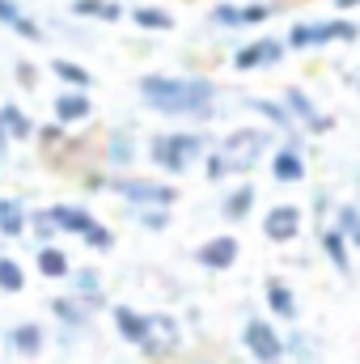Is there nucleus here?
<instances>
[{
  "mask_svg": "<svg viewBox=\"0 0 360 364\" xmlns=\"http://www.w3.org/2000/svg\"><path fill=\"white\" fill-rule=\"evenodd\" d=\"M140 97L162 110V114H208L212 110V97L216 85L203 81V77H162V73H149L140 77Z\"/></svg>",
  "mask_w": 360,
  "mask_h": 364,
  "instance_id": "1",
  "label": "nucleus"
},
{
  "mask_svg": "<svg viewBox=\"0 0 360 364\" xmlns=\"http://www.w3.org/2000/svg\"><path fill=\"white\" fill-rule=\"evenodd\" d=\"M268 144H271L268 132H259V127H238L233 136H225L221 149L208 153V174H212V178L246 174V170H255V166L263 161V149H268Z\"/></svg>",
  "mask_w": 360,
  "mask_h": 364,
  "instance_id": "2",
  "label": "nucleus"
},
{
  "mask_svg": "<svg viewBox=\"0 0 360 364\" xmlns=\"http://www.w3.org/2000/svg\"><path fill=\"white\" fill-rule=\"evenodd\" d=\"M149 157H153L162 170L182 174L191 161H199V157H203V140H199V136H191V132H170V136H157V140L149 144Z\"/></svg>",
  "mask_w": 360,
  "mask_h": 364,
  "instance_id": "3",
  "label": "nucleus"
},
{
  "mask_svg": "<svg viewBox=\"0 0 360 364\" xmlns=\"http://www.w3.org/2000/svg\"><path fill=\"white\" fill-rule=\"evenodd\" d=\"M356 34H360V26L356 21H348V17H331V21H297V26L288 30V47L305 51V47H327V43H335V38L352 43Z\"/></svg>",
  "mask_w": 360,
  "mask_h": 364,
  "instance_id": "4",
  "label": "nucleus"
},
{
  "mask_svg": "<svg viewBox=\"0 0 360 364\" xmlns=\"http://www.w3.org/2000/svg\"><path fill=\"white\" fill-rule=\"evenodd\" d=\"M106 186L119 199L136 203V208H174V199H179V186L153 182V178H115V182H106Z\"/></svg>",
  "mask_w": 360,
  "mask_h": 364,
  "instance_id": "5",
  "label": "nucleus"
},
{
  "mask_svg": "<svg viewBox=\"0 0 360 364\" xmlns=\"http://www.w3.org/2000/svg\"><path fill=\"white\" fill-rule=\"evenodd\" d=\"M242 343H246V352L259 364H275L284 356V339L275 335V326L263 322V318H250V322L242 326Z\"/></svg>",
  "mask_w": 360,
  "mask_h": 364,
  "instance_id": "6",
  "label": "nucleus"
},
{
  "mask_svg": "<svg viewBox=\"0 0 360 364\" xmlns=\"http://www.w3.org/2000/svg\"><path fill=\"white\" fill-rule=\"evenodd\" d=\"M110 318H115V331H119L132 348H140L144 356H153V322H149V314H136L132 305H115Z\"/></svg>",
  "mask_w": 360,
  "mask_h": 364,
  "instance_id": "7",
  "label": "nucleus"
},
{
  "mask_svg": "<svg viewBox=\"0 0 360 364\" xmlns=\"http://www.w3.org/2000/svg\"><path fill=\"white\" fill-rule=\"evenodd\" d=\"M288 51V43H275V38H259V43H246L233 51V68L250 73V68H268V64H280Z\"/></svg>",
  "mask_w": 360,
  "mask_h": 364,
  "instance_id": "8",
  "label": "nucleus"
},
{
  "mask_svg": "<svg viewBox=\"0 0 360 364\" xmlns=\"http://www.w3.org/2000/svg\"><path fill=\"white\" fill-rule=\"evenodd\" d=\"M271 17V9H268V0H250V4H216L212 9V21L216 26H263Z\"/></svg>",
  "mask_w": 360,
  "mask_h": 364,
  "instance_id": "9",
  "label": "nucleus"
},
{
  "mask_svg": "<svg viewBox=\"0 0 360 364\" xmlns=\"http://www.w3.org/2000/svg\"><path fill=\"white\" fill-rule=\"evenodd\" d=\"M238 237H229V233H221V237H208L199 250H195V259L208 267V272H225V267H233L238 263Z\"/></svg>",
  "mask_w": 360,
  "mask_h": 364,
  "instance_id": "10",
  "label": "nucleus"
},
{
  "mask_svg": "<svg viewBox=\"0 0 360 364\" xmlns=\"http://www.w3.org/2000/svg\"><path fill=\"white\" fill-rule=\"evenodd\" d=\"M263 233H268L271 242H292L301 233V208H292V203L271 208L268 216H263Z\"/></svg>",
  "mask_w": 360,
  "mask_h": 364,
  "instance_id": "11",
  "label": "nucleus"
},
{
  "mask_svg": "<svg viewBox=\"0 0 360 364\" xmlns=\"http://www.w3.org/2000/svg\"><path fill=\"white\" fill-rule=\"evenodd\" d=\"M93 114V102H90V90H68L64 85V93L55 97V123H85Z\"/></svg>",
  "mask_w": 360,
  "mask_h": 364,
  "instance_id": "12",
  "label": "nucleus"
},
{
  "mask_svg": "<svg viewBox=\"0 0 360 364\" xmlns=\"http://www.w3.org/2000/svg\"><path fill=\"white\" fill-rule=\"evenodd\" d=\"M271 178L275 182H301L305 178V157L297 153V144H284L271 153Z\"/></svg>",
  "mask_w": 360,
  "mask_h": 364,
  "instance_id": "13",
  "label": "nucleus"
},
{
  "mask_svg": "<svg viewBox=\"0 0 360 364\" xmlns=\"http://www.w3.org/2000/svg\"><path fill=\"white\" fill-rule=\"evenodd\" d=\"M0 26H9L17 38H43V26L34 21V17H26V9L17 4V0H0Z\"/></svg>",
  "mask_w": 360,
  "mask_h": 364,
  "instance_id": "14",
  "label": "nucleus"
},
{
  "mask_svg": "<svg viewBox=\"0 0 360 364\" xmlns=\"http://www.w3.org/2000/svg\"><path fill=\"white\" fill-rule=\"evenodd\" d=\"M47 212H51V220H55L60 233H77V237H81L93 225V212L81 208V203H55V208H47Z\"/></svg>",
  "mask_w": 360,
  "mask_h": 364,
  "instance_id": "15",
  "label": "nucleus"
},
{
  "mask_svg": "<svg viewBox=\"0 0 360 364\" xmlns=\"http://www.w3.org/2000/svg\"><path fill=\"white\" fill-rule=\"evenodd\" d=\"M34 267H38V275H47V279H68V272H73L68 250H60V246H51V242H43V246L34 250Z\"/></svg>",
  "mask_w": 360,
  "mask_h": 364,
  "instance_id": "16",
  "label": "nucleus"
},
{
  "mask_svg": "<svg viewBox=\"0 0 360 364\" xmlns=\"http://www.w3.org/2000/svg\"><path fill=\"white\" fill-rule=\"evenodd\" d=\"M4 339H9V348H13L17 356H38V352H43V326H38V322H17Z\"/></svg>",
  "mask_w": 360,
  "mask_h": 364,
  "instance_id": "17",
  "label": "nucleus"
},
{
  "mask_svg": "<svg viewBox=\"0 0 360 364\" xmlns=\"http://www.w3.org/2000/svg\"><path fill=\"white\" fill-rule=\"evenodd\" d=\"M149 322H153V360H157L179 343V322L170 314H149Z\"/></svg>",
  "mask_w": 360,
  "mask_h": 364,
  "instance_id": "18",
  "label": "nucleus"
},
{
  "mask_svg": "<svg viewBox=\"0 0 360 364\" xmlns=\"http://www.w3.org/2000/svg\"><path fill=\"white\" fill-rule=\"evenodd\" d=\"M0 123H4L9 140H30L34 136V123H30V114L17 102H0Z\"/></svg>",
  "mask_w": 360,
  "mask_h": 364,
  "instance_id": "19",
  "label": "nucleus"
},
{
  "mask_svg": "<svg viewBox=\"0 0 360 364\" xmlns=\"http://www.w3.org/2000/svg\"><path fill=\"white\" fill-rule=\"evenodd\" d=\"M26 216H30L26 203L4 195V199H0V237H21V233H26Z\"/></svg>",
  "mask_w": 360,
  "mask_h": 364,
  "instance_id": "20",
  "label": "nucleus"
},
{
  "mask_svg": "<svg viewBox=\"0 0 360 364\" xmlns=\"http://www.w3.org/2000/svg\"><path fill=\"white\" fill-rule=\"evenodd\" d=\"M51 73H55L68 90H90V85H93L90 68H85V64H77V60H64V55H55V60H51Z\"/></svg>",
  "mask_w": 360,
  "mask_h": 364,
  "instance_id": "21",
  "label": "nucleus"
},
{
  "mask_svg": "<svg viewBox=\"0 0 360 364\" xmlns=\"http://www.w3.org/2000/svg\"><path fill=\"white\" fill-rule=\"evenodd\" d=\"M284 102H288V110H292L301 123H309L314 132H327V127H331V119H322V114H318V106H314L301 90H288V93H284Z\"/></svg>",
  "mask_w": 360,
  "mask_h": 364,
  "instance_id": "22",
  "label": "nucleus"
},
{
  "mask_svg": "<svg viewBox=\"0 0 360 364\" xmlns=\"http://www.w3.org/2000/svg\"><path fill=\"white\" fill-rule=\"evenodd\" d=\"M73 13L85 17V21H119L123 4L119 0H73Z\"/></svg>",
  "mask_w": 360,
  "mask_h": 364,
  "instance_id": "23",
  "label": "nucleus"
},
{
  "mask_svg": "<svg viewBox=\"0 0 360 364\" xmlns=\"http://www.w3.org/2000/svg\"><path fill=\"white\" fill-rule=\"evenodd\" d=\"M263 296H268V305H271V314L275 318H297V296L288 292V284L284 279H268V288H263Z\"/></svg>",
  "mask_w": 360,
  "mask_h": 364,
  "instance_id": "24",
  "label": "nucleus"
},
{
  "mask_svg": "<svg viewBox=\"0 0 360 364\" xmlns=\"http://www.w3.org/2000/svg\"><path fill=\"white\" fill-rule=\"evenodd\" d=\"M250 208H255V186L250 182H238V191H229L225 203H221L225 220H242V216H250Z\"/></svg>",
  "mask_w": 360,
  "mask_h": 364,
  "instance_id": "25",
  "label": "nucleus"
},
{
  "mask_svg": "<svg viewBox=\"0 0 360 364\" xmlns=\"http://www.w3.org/2000/svg\"><path fill=\"white\" fill-rule=\"evenodd\" d=\"M132 21H136L140 30H174V13H166V9H153V4H140V9H132Z\"/></svg>",
  "mask_w": 360,
  "mask_h": 364,
  "instance_id": "26",
  "label": "nucleus"
},
{
  "mask_svg": "<svg viewBox=\"0 0 360 364\" xmlns=\"http://www.w3.org/2000/svg\"><path fill=\"white\" fill-rule=\"evenodd\" d=\"M51 314H55V318H60V322H64V326H73V331H81V326H85V322H90V318H85V309H81V301H77V296H55V301H51Z\"/></svg>",
  "mask_w": 360,
  "mask_h": 364,
  "instance_id": "27",
  "label": "nucleus"
},
{
  "mask_svg": "<svg viewBox=\"0 0 360 364\" xmlns=\"http://www.w3.org/2000/svg\"><path fill=\"white\" fill-rule=\"evenodd\" d=\"M26 288V267L9 255H0V292H21Z\"/></svg>",
  "mask_w": 360,
  "mask_h": 364,
  "instance_id": "28",
  "label": "nucleus"
},
{
  "mask_svg": "<svg viewBox=\"0 0 360 364\" xmlns=\"http://www.w3.org/2000/svg\"><path fill=\"white\" fill-rule=\"evenodd\" d=\"M132 157H136L132 136H127V132H115V136L106 140V161H110V166H127Z\"/></svg>",
  "mask_w": 360,
  "mask_h": 364,
  "instance_id": "29",
  "label": "nucleus"
},
{
  "mask_svg": "<svg viewBox=\"0 0 360 364\" xmlns=\"http://www.w3.org/2000/svg\"><path fill=\"white\" fill-rule=\"evenodd\" d=\"M322 250H327V259H331L339 272H348V237H344L339 229H331V233L322 237Z\"/></svg>",
  "mask_w": 360,
  "mask_h": 364,
  "instance_id": "30",
  "label": "nucleus"
},
{
  "mask_svg": "<svg viewBox=\"0 0 360 364\" xmlns=\"http://www.w3.org/2000/svg\"><path fill=\"white\" fill-rule=\"evenodd\" d=\"M77 284H73V292L81 296V301H90V305H97L102 301V284H97V272H68Z\"/></svg>",
  "mask_w": 360,
  "mask_h": 364,
  "instance_id": "31",
  "label": "nucleus"
},
{
  "mask_svg": "<svg viewBox=\"0 0 360 364\" xmlns=\"http://www.w3.org/2000/svg\"><path fill=\"white\" fill-rule=\"evenodd\" d=\"M26 229H34V237L38 242H51L60 229H55V220H51V212H30L26 216Z\"/></svg>",
  "mask_w": 360,
  "mask_h": 364,
  "instance_id": "32",
  "label": "nucleus"
},
{
  "mask_svg": "<svg viewBox=\"0 0 360 364\" xmlns=\"http://www.w3.org/2000/svg\"><path fill=\"white\" fill-rule=\"evenodd\" d=\"M250 106H255V110H263L280 132H292V119L284 114V106H275V102H268V97H250Z\"/></svg>",
  "mask_w": 360,
  "mask_h": 364,
  "instance_id": "33",
  "label": "nucleus"
},
{
  "mask_svg": "<svg viewBox=\"0 0 360 364\" xmlns=\"http://www.w3.org/2000/svg\"><path fill=\"white\" fill-rule=\"evenodd\" d=\"M81 237L90 242L93 250H110V246H115V233H110L106 225H97V220H93V225L85 229V233H81Z\"/></svg>",
  "mask_w": 360,
  "mask_h": 364,
  "instance_id": "34",
  "label": "nucleus"
},
{
  "mask_svg": "<svg viewBox=\"0 0 360 364\" xmlns=\"http://www.w3.org/2000/svg\"><path fill=\"white\" fill-rule=\"evenodd\" d=\"M144 229H170V208H140V216H136Z\"/></svg>",
  "mask_w": 360,
  "mask_h": 364,
  "instance_id": "35",
  "label": "nucleus"
},
{
  "mask_svg": "<svg viewBox=\"0 0 360 364\" xmlns=\"http://www.w3.org/2000/svg\"><path fill=\"white\" fill-rule=\"evenodd\" d=\"M17 81H21V85H26V90H34V85H38V68H34V64H26V60H21V64H17Z\"/></svg>",
  "mask_w": 360,
  "mask_h": 364,
  "instance_id": "36",
  "label": "nucleus"
},
{
  "mask_svg": "<svg viewBox=\"0 0 360 364\" xmlns=\"http://www.w3.org/2000/svg\"><path fill=\"white\" fill-rule=\"evenodd\" d=\"M360 225V212L356 208H339V233H352Z\"/></svg>",
  "mask_w": 360,
  "mask_h": 364,
  "instance_id": "37",
  "label": "nucleus"
},
{
  "mask_svg": "<svg viewBox=\"0 0 360 364\" xmlns=\"http://www.w3.org/2000/svg\"><path fill=\"white\" fill-rule=\"evenodd\" d=\"M9 153V132H4V123H0V157Z\"/></svg>",
  "mask_w": 360,
  "mask_h": 364,
  "instance_id": "38",
  "label": "nucleus"
},
{
  "mask_svg": "<svg viewBox=\"0 0 360 364\" xmlns=\"http://www.w3.org/2000/svg\"><path fill=\"white\" fill-rule=\"evenodd\" d=\"M360 0H335V9H356Z\"/></svg>",
  "mask_w": 360,
  "mask_h": 364,
  "instance_id": "39",
  "label": "nucleus"
},
{
  "mask_svg": "<svg viewBox=\"0 0 360 364\" xmlns=\"http://www.w3.org/2000/svg\"><path fill=\"white\" fill-rule=\"evenodd\" d=\"M352 242H356V246H360V225H356V229H352Z\"/></svg>",
  "mask_w": 360,
  "mask_h": 364,
  "instance_id": "40",
  "label": "nucleus"
}]
</instances>
